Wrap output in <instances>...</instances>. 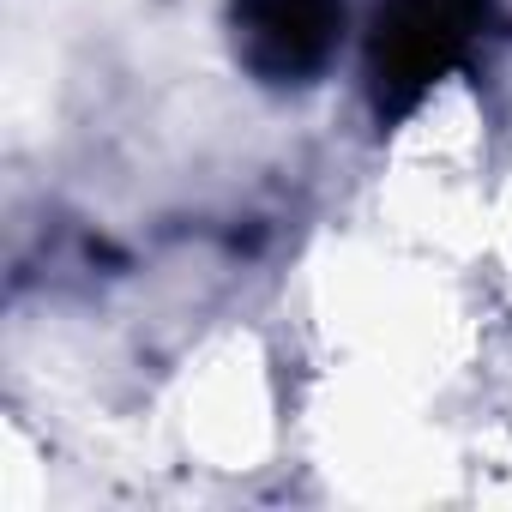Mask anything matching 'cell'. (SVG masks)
I'll list each match as a JSON object with an SVG mask.
<instances>
[{
    "instance_id": "obj_1",
    "label": "cell",
    "mask_w": 512,
    "mask_h": 512,
    "mask_svg": "<svg viewBox=\"0 0 512 512\" xmlns=\"http://www.w3.org/2000/svg\"><path fill=\"white\" fill-rule=\"evenodd\" d=\"M500 25V0H380L362 43V85L380 133L404 127Z\"/></svg>"
},
{
    "instance_id": "obj_2",
    "label": "cell",
    "mask_w": 512,
    "mask_h": 512,
    "mask_svg": "<svg viewBox=\"0 0 512 512\" xmlns=\"http://www.w3.org/2000/svg\"><path fill=\"white\" fill-rule=\"evenodd\" d=\"M344 31L350 0H229L235 61L272 91L314 85L338 61Z\"/></svg>"
}]
</instances>
